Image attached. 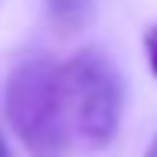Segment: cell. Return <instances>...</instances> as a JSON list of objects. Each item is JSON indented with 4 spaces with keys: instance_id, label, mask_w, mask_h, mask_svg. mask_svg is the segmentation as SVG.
<instances>
[{
    "instance_id": "obj_3",
    "label": "cell",
    "mask_w": 157,
    "mask_h": 157,
    "mask_svg": "<svg viewBox=\"0 0 157 157\" xmlns=\"http://www.w3.org/2000/svg\"><path fill=\"white\" fill-rule=\"evenodd\" d=\"M49 10V20H52V26L62 29V33H78L82 26L92 23L98 10V0H43Z\"/></svg>"
},
{
    "instance_id": "obj_2",
    "label": "cell",
    "mask_w": 157,
    "mask_h": 157,
    "mask_svg": "<svg viewBox=\"0 0 157 157\" xmlns=\"http://www.w3.org/2000/svg\"><path fill=\"white\" fill-rule=\"evenodd\" d=\"M62 78L78 134L92 147H105L124 111V82L118 66L98 46H85L62 66Z\"/></svg>"
},
{
    "instance_id": "obj_5",
    "label": "cell",
    "mask_w": 157,
    "mask_h": 157,
    "mask_svg": "<svg viewBox=\"0 0 157 157\" xmlns=\"http://www.w3.org/2000/svg\"><path fill=\"white\" fill-rule=\"evenodd\" d=\"M0 157H13V154H10V144H7V137H3V128H0Z\"/></svg>"
},
{
    "instance_id": "obj_4",
    "label": "cell",
    "mask_w": 157,
    "mask_h": 157,
    "mask_svg": "<svg viewBox=\"0 0 157 157\" xmlns=\"http://www.w3.org/2000/svg\"><path fill=\"white\" fill-rule=\"evenodd\" d=\"M144 52H147V66L157 75V26H151L144 33Z\"/></svg>"
},
{
    "instance_id": "obj_6",
    "label": "cell",
    "mask_w": 157,
    "mask_h": 157,
    "mask_svg": "<svg viewBox=\"0 0 157 157\" xmlns=\"http://www.w3.org/2000/svg\"><path fill=\"white\" fill-rule=\"evenodd\" d=\"M144 157H157V134H154V141H151V147H147Z\"/></svg>"
},
{
    "instance_id": "obj_1",
    "label": "cell",
    "mask_w": 157,
    "mask_h": 157,
    "mask_svg": "<svg viewBox=\"0 0 157 157\" xmlns=\"http://www.w3.org/2000/svg\"><path fill=\"white\" fill-rule=\"evenodd\" d=\"M3 111L13 134L33 157H66L72 144L62 66L46 52L17 59L3 85Z\"/></svg>"
}]
</instances>
